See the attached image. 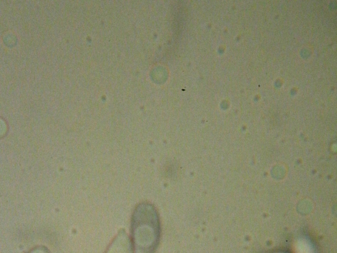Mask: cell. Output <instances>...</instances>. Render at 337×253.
Wrapping results in <instances>:
<instances>
[{
	"instance_id": "1",
	"label": "cell",
	"mask_w": 337,
	"mask_h": 253,
	"mask_svg": "<svg viewBox=\"0 0 337 253\" xmlns=\"http://www.w3.org/2000/svg\"><path fill=\"white\" fill-rule=\"evenodd\" d=\"M160 223L155 208L143 203L135 208L132 216L133 244L138 253H152L160 238Z\"/></svg>"
},
{
	"instance_id": "3",
	"label": "cell",
	"mask_w": 337,
	"mask_h": 253,
	"mask_svg": "<svg viewBox=\"0 0 337 253\" xmlns=\"http://www.w3.org/2000/svg\"><path fill=\"white\" fill-rule=\"evenodd\" d=\"M27 253H49V252L45 247L39 246L32 249Z\"/></svg>"
},
{
	"instance_id": "2",
	"label": "cell",
	"mask_w": 337,
	"mask_h": 253,
	"mask_svg": "<svg viewBox=\"0 0 337 253\" xmlns=\"http://www.w3.org/2000/svg\"><path fill=\"white\" fill-rule=\"evenodd\" d=\"M105 253H132L131 243L124 231L118 233Z\"/></svg>"
}]
</instances>
